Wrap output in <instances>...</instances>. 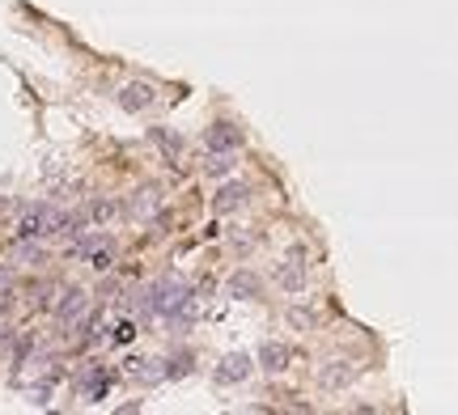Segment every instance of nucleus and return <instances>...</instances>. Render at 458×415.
Returning <instances> with one entry per match:
<instances>
[{
    "mask_svg": "<svg viewBox=\"0 0 458 415\" xmlns=\"http://www.w3.org/2000/svg\"><path fill=\"white\" fill-rule=\"evenodd\" d=\"M259 365H264L268 373H280V369H284V347H276V343L259 347Z\"/></svg>",
    "mask_w": 458,
    "mask_h": 415,
    "instance_id": "8",
    "label": "nucleus"
},
{
    "mask_svg": "<svg viewBox=\"0 0 458 415\" xmlns=\"http://www.w3.org/2000/svg\"><path fill=\"white\" fill-rule=\"evenodd\" d=\"M0 339H5V327H0Z\"/></svg>",
    "mask_w": 458,
    "mask_h": 415,
    "instance_id": "14",
    "label": "nucleus"
},
{
    "mask_svg": "<svg viewBox=\"0 0 458 415\" xmlns=\"http://www.w3.org/2000/svg\"><path fill=\"white\" fill-rule=\"evenodd\" d=\"M246 369H250V365H246V356H234V360H229V369H221V382H238V377H246Z\"/></svg>",
    "mask_w": 458,
    "mask_h": 415,
    "instance_id": "12",
    "label": "nucleus"
},
{
    "mask_svg": "<svg viewBox=\"0 0 458 415\" xmlns=\"http://www.w3.org/2000/svg\"><path fill=\"white\" fill-rule=\"evenodd\" d=\"M85 301H89V297H85L81 288H68L64 301L56 305V318H60V322H77V318L85 314Z\"/></svg>",
    "mask_w": 458,
    "mask_h": 415,
    "instance_id": "2",
    "label": "nucleus"
},
{
    "mask_svg": "<svg viewBox=\"0 0 458 415\" xmlns=\"http://www.w3.org/2000/svg\"><path fill=\"white\" fill-rule=\"evenodd\" d=\"M85 258H89V267H93V272H107V267L115 263V254H111V246H107V242L89 246V250H85Z\"/></svg>",
    "mask_w": 458,
    "mask_h": 415,
    "instance_id": "7",
    "label": "nucleus"
},
{
    "mask_svg": "<svg viewBox=\"0 0 458 415\" xmlns=\"http://www.w3.org/2000/svg\"><path fill=\"white\" fill-rule=\"evenodd\" d=\"M85 217H89L93 225H111V221L119 217V203H115V199H93Z\"/></svg>",
    "mask_w": 458,
    "mask_h": 415,
    "instance_id": "6",
    "label": "nucleus"
},
{
    "mask_svg": "<svg viewBox=\"0 0 458 415\" xmlns=\"http://www.w3.org/2000/svg\"><path fill=\"white\" fill-rule=\"evenodd\" d=\"M352 365H344V360H335V365H327L323 373H319V382L327 386V390H344V386H352Z\"/></svg>",
    "mask_w": 458,
    "mask_h": 415,
    "instance_id": "3",
    "label": "nucleus"
},
{
    "mask_svg": "<svg viewBox=\"0 0 458 415\" xmlns=\"http://www.w3.org/2000/svg\"><path fill=\"white\" fill-rule=\"evenodd\" d=\"M242 203H246V187L242 182H229V187L217 191V208H221V212H234V208H242Z\"/></svg>",
    "mask_w": 458,
    "mask_h": 415,
    "instance_id": "5",
    "label": "nucleus"
},
{
    "mask_svg": "<svg viewBox=\"0 0 458 415\" xmlns=\"http://www.w3.org/2000/svg\"><path fill=\"white\" fill-rule=\"evenodd\" d=\"M13 258H38V246H30V242H26V246H17V250H13Z\"/></svg>",
    "mask_w": 458,
    "mask_h": 415,
    "instance_id": "13",
    "label": "nucleus"
},
{
    "mask_svg": "<svg viewBox=\"0 0 458 415\" xmlns=\"http://www.w3.org/2000/svg\"><path fill=\"white\" fill-rule=\"evenodd\" d=\"M153 97H158V93H153V85H148V81H132V85H123V89H119V107H123V111H132V115H140L144 107H153Z\"/></svg>",
    "mask_w": 458,
    "mask_h": 415,
    "instance_id": "1",
    "label": "nucleus"
},
{
    "mask_svg": "<svg viewBox=\"0 0 458 415\" xmlns=\"http://www.w3.org/2000/svg\"><path fill=\"white\" fill-rule=\"evenodd\" d=\"M229 170H234V152H213V157H208V174L213 178H221Z\"/></svg>",
    "mask_w": 458,
    "mask_h": 415,
    "instance_id": "11",
    "label": "nucleus"
},
{
    "mask_svg": "<svg viewBox=\"0 0 458 415\" xmlns=\"http://www.w3.org/2000/svg\"><path fill=\"white\" fill-rule=\"evenodd\" d=\"M153 208H158V191H153V187L136 191V199H132V217H148Z\"/></svg>",
    "mask_w": 458,
    "mask_h": 415,
    "instance_id": "9",
    "label": "nucleus"
},
{
    "mask_svg": "<svg viewBox=\"0 0 458 415\" xmlns=\"http://www.w3.org/2000/svg\"><path fill=\"white\" fill-rule=\"evenodd\" d=\"M238 140H242V136H238L229 123H221V127H213V132H208V144H213V152H234V148H238Z\"/></svg>",
    "mask_w": 458,
    "mask_h": 415,
    "instance_id": "4",
    "label": "nucleus"
},
{
    "mask_svg": "<svg viewBox=\"0 0 458 415\" xmlns=\"http://www.w3.org/2000/svg\"><path fill=\"white\" fill-rule=\"evenodd\" d=\"M276 284H280L284 292H301V288H305V276H301V272H289V267H280V272H276Z\"/></svg>",
    "mask_w": 458,
    "mask_h": 415,
    "instance_id": "10",
    "label": "nucleus"
}]
</instances>
